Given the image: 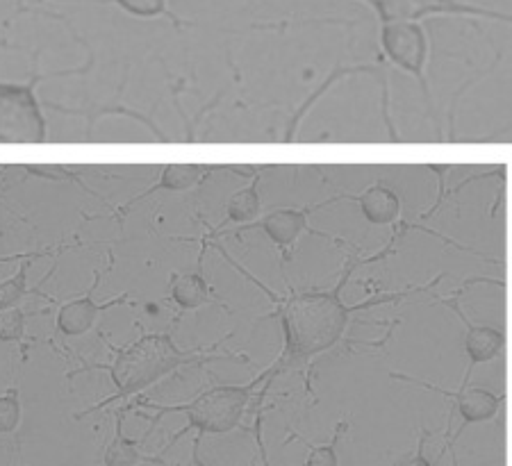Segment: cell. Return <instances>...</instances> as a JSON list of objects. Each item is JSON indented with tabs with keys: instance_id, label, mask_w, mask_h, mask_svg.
Instances as JSON below:
<instances>
[{
	"instance_id": "cell-1",
	"label": "cell",
	"mask_w": 512,
	"mask_h": 466,
	"mask_svg": "<svg viewBox=\"0 0 512 466\" xmlns=\"http://www.w3.org/2000/svg\"><path fill=\"white\" fill-rule=\"evenodd\" d=\"M365 262H351L346 264L344 276L340 278L335 287L330 289H312V291H289L285 298L274 296L267 287H262L267 294L274 298L276 312L274 316L280 321L283 328V353L278 360L271 364L274 376L280 373L301 369L308 364L312 357L330 351V348L340 344L346 328H349L351 314L365 307L376 305V301H367L360 305L349 307L342 301V291L349 285L353 271Z\"/></svg>"
},
{
	"instance_id": "cell-2",
	"label": "cell",
	"mask_w": 512,
	"mask_h": 466,
	"mask_svg": "<svg viewBox=\"0 0 512 466\" xmlns=\"http://www.w3.org/2000/svg\"><path fill=\"white\" fill-rule=\"evenodd\" d=\"M212 348H194V351H183L169 332H146L139 339L132 341L126 348H114V360L110 364H96V369L110 373L114 385V396L105 398L82 416L103 410V407L128 401V398L142 394L144 389L153 387L155 382L171 376L185 366H194L201 362H217V360H233L235 355H214Z\"/></svg>"
},
{
	"instance_id": "cell-3",
	"label": "cell",
	"mask_w": 512,
	"mask_h": 466,
	"mask_svg": "<svg viewBox=\"0 0 512 466\" xmlns=\"http://www.w3.org/2000/svg\"><path fill=\"white\" fill-rule=\"evenodd\" d=\"M269 378H276L271 366L267 371H262L258 378L251 380L249 385H217L212 389L201 391V394L187 403H176V405H158V403H146V401H139V403L148 407V410L158 412V416L153 419V426L162 419L164 414L187 416V426L173 437V441L192 430H196L201 437L228 435V432H233L239 423H242L246 407H249L253 398V391Z\"/></svg>"
},
{
	"instance_id": "cell-4",
	"label": "cell",
	"mask_w": 512,
	"mask_h": 466,
	"mask_svg": "<svg viewBox=\"0 0 512 466\" xmlns=\"http://www.w3.org/2000/svg\"><path fill=\"white\" fill-rule=\"evenodd\" d=\"M46 135V116L35 87L0 82V144H41Z\"/></svg>"
},
{
	"instance_id": "cell-5",
	"label": "cell",
	"mask_w": 512,
	"mask_h": 466,
	"mask_svg": "<svg viewBox=\"0 0 512 466\" xmlns=\"http://www.w3.org/2000/svg\"><path fill=\"white\" fill-rule=\"evenodd\" d=\"M376 12L381 23L421 21L426 16H472V19L501 21L512 26V14L487 10L481 5L462 3V0H362Z\"/></svg>"
},
{
	"instance_id": "cell-6",
	"label": "cell",
	"mask_w": 512,
	"mask_h": 466,
	"mask_svg": "<svg viewBox=\"0 0 512 466\" xmlns=\"http://www.w3.org/2000/svg\"><path fill=\"white\" fill-rule=\"evenodd\" d=\"M381 46L390 62L399 69L415 76L421 87H426L424 69L428 60V37L426 30L415 21H394L383 23Z\"/></svg>"
},
{
	"instance_id": "cell-7",
	"label": "cell",
	"mask_w": 512,
	"mask_h": 466,
	"mask_svg": "<svg viewBox=\"0 0 512 466\" xmlns=\"http://www.w3.org/2000/svg\"><path fill=\"white\" fill-rule=\"evenodd\" d=\"M408 382H415V385L424 387V389H431L435 394H442V396H449L453 398V403H456V410L462 419V426L460 430L453 435V439L449 441V448L456 444L458 437L465 432V428L474 426V423H483V421H492L494 416H497L499 407L503 403V396L494 394L490 389H483V387H469L467 382L462 385L458 391H449V389H442V387H435L431 382H424V380H415L410 376H399Z\"/></svg>"
},
{
	"instance_id": "cell-8",
	"label": "cell",
	"mask_w": 512,
	"mask_h": 466,
	"mask_svg": "<svg viewBox=\"0 0 512 466\" xmlns=\"http://www.w3.org/2000/svg\"><path fill=\"white\" fill-rule=\"evenodd\" d=\"M101 278H103V273H96L94 285L89 287L87 294H82L78 298H71V301H66L60 307V310H57L55 328L60 330L64 337L87 335V332L96 326L98 316H101L107 310H112V307H117V305L128 301V294H121L117 298H112V301L98 303L94 291L98 287V282H101Z\"/></svg>"
},
{
	"instance_id": "cell-9",
	"label": "cell",
	"mask_w": 512,
	"mask_h": 466,
	"mask_svg": "<svg viewBox=\"0 0 512 466\" xmlns=\"http://www.w3.org/2000/svg\"><path fill=\"white\" fill-rule=\"evenodd\" d=\"M310 226V210L308 207H278L264 214L262 219H255L253 223L239 226L237 232L249 230H262L278 248H289L299 239Z\"/></svg>"
},
{
	"instance_id": "cell-10",
	"label": "cell",
	"mask_w": 512,
	"mask_h": 466,
	"mask_svg": "<svg viewBox=\"0 0 512 466\" xmlns=\"http://www.w3.org/2000/svg\"><path fill=\"white\" fill-rule=\"evenodd\" d=\"M208 173L210 169H205V166H198V164H167L160 171V178L155 180L151 187L144 189L142 194H137L132 201L123 205L121 212L130 210V207L146 201V198L160 194V191H171V194H176V191L194 189L196 185H201V182L208 178Z\"/></svg>"
},
{
	"instance_id": "cell-11",
	"label": "cell",
	"mask_w": 512,
	"mask_h": 466,
	"mask_svg": "<svg viewBox=\"0 0 512 466\" xmlns=\"http://www.w3.org/2000/svg\"><path fill=\"white\" fill-rule=\"evenodd\" d=\"M353 201L360 205L362 216L374 226H392L401 216L399 196L385 185H371L360 196H353Z\"/></svg>"
},
{
	"instance_id": "cell-12",
	"label": "cell",
	"mask_w": 512,
	"mask_h": 466,
	"mask_svg": "<svg viewBox=\"0 0 512 466\" xmlns=\"http://www.w3.org/2000/svg\"><path fill=\"white\" fill-rule=\"evenodd\" d=\"M449 307L460 316L462 321H465V326H467L465 351H467L469 360H472V364L492 362L494 357L501 353L503 344H506V337H503V332L497 330V328H490V326H476V323L469 321L456 305L451 303Z\"/></svg>"
},
{
	"instance_id": "cell-13",
	"label": "cell",
	"mask_w": 512,
	"mask_h": 466,
	"mask_svg": "<svg viewBox=\"0 0 512 466\" xmlns=\"http://www.w3.org/2000/svg\"><path fill=\"white\" fill-rule=\"evenodd\" d=\"M169 296H171V301L180 307V310L192 312V310H198V307L210 303L212 289L208 285V280H205L201 273H196V271L180 273V276H176L171 282Z\"/></svg>"
},
{
	"instance_id": "cell-14",
	"label": "cell",
	"mask_w": 512,
	"mask_h": 466,
	"mask_svg": "<svg viewBox=\"0 0 512 466\" xmlns=\"http://www.w3.org/2000/svg\"><path fill=\"white\" fill-rule=\"evenodd\" d=\"M128 407L117 412V423H114V437L105 448L103 455V466H137L142 462H158L155 457H146L137 448V441H132L123 432V414H126Z\"/></svg>"
},
{
	"instance_id": "cell-15",
	"label": "cell",
	"mask_w": 512,
	"mask_h": 466,
	"mask_svg": "<svg viewBox=\"0 0 512 466\" xmlns=\"http://www.w3.org/2000/svg\"><path fill=\"white\" fill-rule=\"evenodd\" d=\"M262 210L260 198V176H255L251 185L237 189L226 203V223H237V226H246L258 219Z\"/></svg>"
},
{
	"instance_id": "cell-16",
	"label": "cell",
	"mask_w": 512,
	"mask_h": 466,
	"mask_svg": "<svg viewBox=\"0 0 512 466\" xmlns=\"http://www.w3.org/2000/svg\"><path fill=\"white\" fill-rule=\"evenodd\" d=\"M41 255L44 253H35V255L26 257L19 269H16L14 276L0 282V310H10V307L19 305L26 296L39 294V289L28 287V273H30L32 260H37V257H41Z\"/></svg>"
},
{
	"instance_id": "cell-17",
	"label": "cell",
	"mask_w": 512,
	"mask_h": 466,
	"mask_svg": "<svg viewBox=\"0 0 512 466\" xmlns=\"http://www.w3.org/2000/svg\"><path fill=\"white\" fill-rule=\"evenodd\" d=\"M21 419V391L16 387H10L0 394V435H12V432H16V428L21 426Z\"/></svg>"
},
{
	"instance_id": "cell-18",
	"label": "cell",
	"mask_w": 512,
	"mask_h": 466,
	"mask_svg": "<svg viewBox=\"0 0 512 466\" xmlns=\"http://www.w3.org/2000/svg\"><path fill=\"white\" fill-rule=\"evenodd\" d=\"M346 428V421H342L340 426H337L335 435L326 444H308V441H303L305 446H308V457H305L303 466H340V457H337V441H340L342 432Z\"/></svg>"
},
{
	"instance_id": "cell-19",
	"label": "cell",
	"mask_w": 512,
	"mask_h": 466,
	"mask_svg": "<svg viewBox=\"0 0 512 466\" xmlns=\"http://www.w3.org/2000/svg\"><path fill=\"white\" fill-rule=\"evenodd\" d=\"M26 312L19 305L10 310H0V341L14 344V341L26 339Z\"/></svg>"
},
{
	"instance_id": "cell-20",
	"label": "cell",
	"mask_w": 512,
	"mask_h": 466,
	"mask_svg": "<svg viewBox=\"0 0 512 466\" xmlns=\"http://www.w3.org/2000/svg\"><path fill=\"white\" fill-rule=\"evenodd\" d=\"M112 3L137 19H158L167 12V0H112Z\"/></svg>"
},
{
	"instance_id": "cell-21",
	"label": "cell",
	"mask_w": 512,
	"mask_h": 466,
	"mask_svg": "<svg viewBox=\"0 0 512 466\" xmlns=\"http://www.w3.org/2000/svg\"><path fill=\"white\" fill-rule=\"evenodd\" d=\"M396 466H435V464L431 460H426V455H424V439H419L417 453L403 457V460L396 464Z\"/></svg>"
},
{
	"instance_id": "cell-22",
	"label": "cell",
	"mask_w": 512,
	"mask_h": 466,
	"mask_svg": "<svg viewBox=\"0 0 512 466\" xmlns=\"http://www.w3.org/2000/svg\"><path fill=\"white\" fill-rule=\"evenodd\" d=\"M187 466H205V462L201 460V435L194 439V448H192V460H189Z\"/></svg>"
},
{
	"instance_id": "cell-23",
	"label": "cell",
	"mask_w": 512,
	"mask_h": 466,
	"mask_svg": "<svg viewBox=\"0 0 512 466\" xmlns=\"http://www.w3.org/2000/svg\"><path fill=\"white\" fill-rule=\"evenodd\" d=\"M35 253H39V251H32V253H21V255H10V257H0V264H5V262H16V260H26V257L35 255Z\"/></svg>"
}]
</instances>
